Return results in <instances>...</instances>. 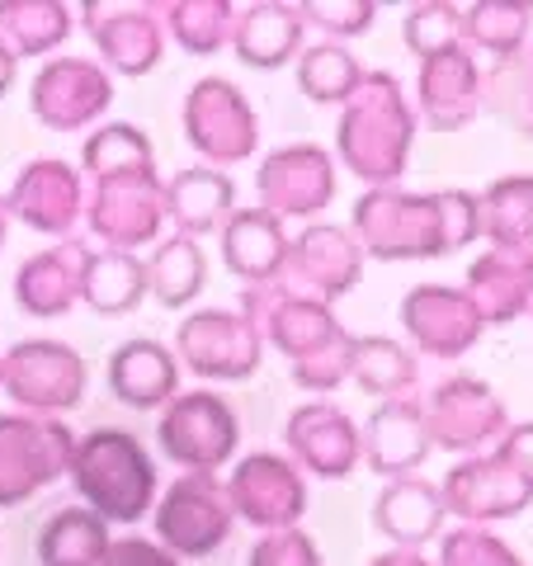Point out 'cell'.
Listing matches in <instances>:
<instances>
[{"label":"cell","instance_id":"6da1fadb","mask_svg":"<svg viewBox=\"0 0 533 566\" xmlns=\"http://www.w3.org/2000/svg\"><path fill=\"white\" fill-rule=\"evenodd\" d=\"M510 463H514V476H520V486L533 491V424L514 430V439H510Z\"/></svg>","mask_w":533,"mask_h":566}]
</instances>
